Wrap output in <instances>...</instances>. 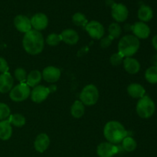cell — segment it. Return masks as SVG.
Returning <instances> with one entry per match:
<instances>
[{
    "mask_svg": "<svg viewBox=\"0 0 157 157\" xmlns=\"http://www.w3.org/2000/svg\"><path fill=\"white\" fill-rule=\"evenodd\" d=\"M118 152V147L109 142L101 143L97 148V153L99 157H113Z\"/></svg>",
    "mask_w": 157,
    "mask_h": 157,
    "instance_id": "cell-10",
    "label": "cell"
},
{
    "mask_svg": "<svg viewBox=\"0 0 157 157\" xmlns=\"http://www.w3.org/2000/svg\"><path fill=\"white\" fill-rule=\"evenodd\" d=\"M140 41L134 35H125L118 43V52L124 58L132 57L140 48Z\"/></svg>",
    "mask_w": 157,
    "mask_h": 157,
    "instance_id": "cell-3",
    "label": "cell"
},
{
    "mask_svg": "<svg viewBox=\"0 0 157 157\" xmlns=\"http://www.w3.org/2000/svg\"><path fill=\"white\" fill-rule=\"evenodd\" d=\"M10 108L7 104L0 103V121H6L10 116Z\"/></svg>",
    "mask_w": 157,
    "mask_h": 157,
    "instance_id": "cell-31",
    "label": "cell"
},
{
    "mask_svg": "<svg viewBox=\"0 0 157 157\" xmlns=\"http://www.w3.org/2000/svg\"><path fill=\"white\" fill-rule=\"evenodd\" d=\"M152 44H153V48L157 51V35L153 36V39H152Z\"/></svg>",
    "mask_w": 157,
    "mask_h": 157,
    "instance_id": "cell-35",
    "label": "cell"
},
{
    "mask_svg": "<svg viewBox=\"0 0 157 157\" xmlns=\"http://www.w3.org/2000/svg\"><path fill=\"white\" fill-rule=\"evenodd\" d=\"M104 135L109 143L117 144L122 142L123 140L127 136V131L121 123L111 121L107 122L104 126Z\"/></svg>",
    "mask_w": 157,
    "mask_h": 157,
    "instance_id": "cell-2",
    "label": "cell"
},
{
    "mask_svg": "<svg viewBox=\"0 0 157 157\" xmlns=\"http://www.w3.org/2000/svg\"><path fill=\"white\" fill-rule=\"evenodd\" d=\"M138 18L142 22H147L150 21V20L153 18V9L148 6H140V8L138 10Z\"/></svg>",
    "mask_w": 157,
    "mask_h": 157,
    "instance_id": "cell-21",
    "label": "cell"
},
{
    "mask_svg": "<svg viewBox=\"0 0 157 157\" xmlns=\"http://www.w3.org/2000/svg\"><path fill=\"white\" fill-rule=\"evenodd\" d=\"M99 99V91L94 84H87L80 94V101L84 106H93L97 104Z\"/></svg>",
    "mask_w": 157,
    "mask_h": 157,
    "instance_id": "cell-5",
    "label": "cell"
},
{
    "mask_svg": "<svg viewBox=\"0 0 157 157\" xmlns=\"http://www.w3.org/2000/svg\"><path fill=\"white\" fill-rule=\"evenodd\" d=\"M108 32L109 36L111 37L113 39L115 38H118L121 35L122 32V29H121V26L118 23H111L108 28Z\"/></svg>",
    "mask_w": 157,
    "mask_h": 157,
    "instance_id": "cell-28",
    "label": "cell"
},
{
    "mask_svg": "<svg viewBox=\"0 0 157 157\" xmlns=\"http://www.w3.org/2000/svg\"><path fill=\"white\" fill-rule=\"evenodd\" d=\"M11 125H13L17 127H21L25 124V118L21 113H14L9 116V120Z\"/></svg>",
    "mask_w": 157,
    "mask_h": 157,
    "instance_id": "cell-24",
    "label": "cell"
},
{
    "mask_svg": "<svg viewBox=\"0 0 157 157\" xmlns=\"http://www.w3.org/2000/svg\"><path fill=\"white\" fill-rule=\"evenodd\" d=\"M50 145V138L46 133H40L37 136L35 142H34V147L36 151L38 153H44Z\"/></svg>",
    "mask_w": 157,
    "mask_h": 157,
    "instance_id": "cell-15",
    "label": "cell"
},
{
    "mask_svg": "<svg viewBox=\"0 0 157 157\" xmlns=\"http://www.w3.org/2000/svg\"><path fill=\"white\" fill-rule=\"evenodd\" d=\"M14 75H15V79L21 83H24L27 79L28 74L26 71L22 67H18L15 69Z\"/></svg>",
    "mask_w": 157,
    "mask_h": 157,
    "instance_id": "cell-30",
    "label": "cell"
},
{
    "mask_svg": "<svg viewBox=\"0 0 157 157\" xmlns=\"http://www.w3.org/2000/svg\"><path fill=\"white\" fill-rule=\"evenodd\" d=\"M61 41L69 45H75L79 41V35L78 32L71 29H67L63 31L61 35Z\"/></svg>",
    "mask_w": 157,
    "mask_h": 157,
    "instance_id": "cell-17",
    "label": "cell"
},
{
    "mask_svg": "<svg viewBox=\"0 0 157 157\" xmlns=\"http://www.w3.org/2000/svg\"><path fill=\"white\" fill-rule=\"evenodd\" d=\"M41 79H42V75L41 71L38 70L32 71L27 76V79H26L27 85L32 87H36L41 82Z\"/></svg>",
    "mask_w": 157,
    "mask_h": 157,
    "instance_id": "cell-22",
    "label": "cell"
},
{
    "mask_svg": "<svg viewBox=\"0 0 157 157\" xmlns=\"http://www.w3.org/2000/svg\"><path fill=\"white\" fill-rule=\"evenodd\" d=\"M72 21L75 25L84 28L88 23L86 16L81 12H76V13L74 14V15L72 16Z\"/></svg>",
    "mask_w": 157,
    "mask_h": 157,
    "instance_id": "cell-27",
    "label": "cell"
},
{
    "mask_svg": "<svg viewBox=\"0 0 157 157\" xmlns=\"http://www.w3.org/2000/svg\"><path fill=\"white\" fill-rule=\"evenodd\" d=\"M14 80L9 73H2L0 75V93L6 94L10 92L13 87Z\"/></svg>",
    "mask_w": 157,
    "mask_h": 157,
    "instance_id": "cell-16",
    "label": "cell"
},
{
    "mask_svg": "<svg viewBox=\"0 0 157 157\" xmlns=\"http://www.w3.org/2000/svg\"><path fill=\"white\" fill-rule=\"evenodd\" d=\"M85 30L94 39L99 40L103 38L104 35V28L101 22L98 21H91L85 26Z\"/></svg>",
    "mask_w": 157,
    "mask_h": 157,
    "instance_id": "cell-7",
    "label": "cell"
},
{
    "mask_svg": "<svg viewBox=\"0 0 157 157\" xmlns=\"http://www.w3.org/2000/svg\"><path fill=\"white\" fill-rule=\"evenodd\" d=\"M12 134V125L9 121H0V139L2 140H8Z\"/></svg>",
    "mask_w": 157,
    "mask_h": 157,
    "instance_id": "cell-20",
    "label": "cell"
},
{
    "mask_svg": "<svg viewBox=\"0 0 157 157\" xmlns=\"http://www.w3.org/2000/svg\"><path fill=\"white\" fill-rule=\"evenodd\" d=\"M156 106L153 100L148 96H144L138 101L136 107V113L143 119L151 117L155 113Z\"/></svg>",
    "mask_w": 157,
    "mask_h": 157,
    "instance_id": "cell-4",
    "label": "cell"
},
{
    "mask_svg": "<svg viewBox=\"0 0 157 157\" xmlns=\"http://www.w3.org/2000/svg\"><path fill=\"white\" fill-rule=\"evenodd\" d=\"M14 25L18 32L26 34L32 30L31 20L27 16L23 15H18L14 19Z\"/></svg>",
    "mask_w": 157,
    "mask_h": 157,
    "instance_id": "cell-11",
    "label": "cell"
},
{
    "mask_svg": "<svg viewBox=\"0 0 157 157\" xmlns=\"http://www.w3.org/2000/svg\"><path fill=\"white\" fill-rule=\"evenodd\" d=\"M151 62L153 63V66H156V67H157V55H154V56L152 58Z\"/></svg>",
    "mask_w": 157,
    "mask_h": 157,
    "instance_id": "cell-36",
    "label": "cell"
},
{
    "mask_svg": "<svg viewBox=\"0 0 157 157\" xmlns=\"http://www.w3.org/2000/svg\"><path fill=\"white\" fill-rule=\"evenodd\" d=\"M31 90L27 84L21 83L12 87L9 92V98L14 102H21L30 96Z\"/></svg>",
    "mask_w": 157,
    "mask_h": 157,
    "instance_id": "cell-6",
    "label": "cell"
},
{
    "mask_svg": "<svg viewBox=\"0 0 157 157\" xmlns=\"http://www.w3.org/2000/svg\"><path fill=\"white\" fill-rule=\"evenodd\" d=\"M22 45L28 54L36 55L41 53L44 47V40L42 34L36 30H31L25 34Z\"/></svg>",
    "mask_w": 157,
    "mask_h": 157,
    "instance_id": "cell-1",
    "label": "cell"
},
{
    "mask_svg": "<svg viewBox=\"0 0 157 157\" xmlns=\"http://www.w3.org/2000/svg\"><path fill=\"white\" fill-rule=\"evenodd\" d=\"M48 89H49V90H50V93H51V92H55V90H57V87H55V86L52 85V86H50V87H48Z\"/></svg>",
    "mask_w": 157,
    "mask_h": 157,
    "instance_id": "cell-37",
    "label": "cell"
},
{
    "mask_svg": "<svg viewBox=\"0 0 157 157\" xmlns=\"http://www.w3.org/2000/svg\"><path fill=\"white\" fill-rule=\"evenodd\" d=\"M9 71V65L5 58L0 57V72L2 74L6 73Z\"/></svg>",
    "mask_w": 157,
    "mask_h": 157,
    "instance_id": "cell-34",
    "label": "cell"
},
{
    "mask_svg": "<svg viewBox=\"0 0 157 157\" xmlns=\"http://www.w3.org/2000/svg\"><path fill=\"white\" fill-rule=\"evenodd\" d=\"M124 67L127 73L130 75H136L140 70V64L139 61L132 57L125 58L123 61Z\"/></svg>",
    "mask_w": 157,
    "mask_h": 157,
    "instance_id": "cell-18",
    "label": "cell"
},
{
    "mask_svg": "<svg viewBox=\"0 0 157 157\" xmlns=\"http://www.w3.org/2000/svg\"><path fill=\"white\" fill-rule=\"evenodd\" d=\"M137 144H136V140L131 136H126L122 140V148L125 151L130 153L136 150Z\"/></svg>",
    "mask_w": 157,
    "mask_h": 157,
    "instance_id": "cell-25",
    "label": "cell"
},
{
    "mask_svg": "<svg viewBox=\"0 0 157 157\" xmlns=\"http://www.w3.org/2000/svg\"><path fill=\"white\" fill-rule=\"evenodd\" d=\"M111 15L117 22H124L128 17L129 11L125 5L122 3L113 4L112 6Z\"/></svg>",
    "mask_w": 157,
    "mask_h": 157,
    "instance_id": "cell-9",
    "label": "cell"
},
{
    "mask_svg": "<svg viewBox=\"0 0 157 157\" xmlns=\"http://www.w3.org/2000/svg\"><path fill=\"white\" fill-rule=\"evenodd\" d=\"M127 93L131 98L140 99L141 98L145 96L146 90L141 84H137V83H133L127 87Z\"/></svg>",
    "mask_w": 157,
    "mask_h": 157,
    "instance_id": "cell-19",
    "label": "cell"
},
{
    "mask_svg": "<svg viewBox=\"0 0 157 157\" xmlns=\"http://www.w3.org/2000/svg\"><path fill=\"white\" fill-rule=\"evenodd\" d=\"M50 94V90L48 87L43 85H38L33 88L31 91V99L33 102L36 104H40L47 99L48 95Z\"/></svg>",
    "mask_w": 157,
    "mask_h": 157,
    "instance_id": "cell-8",
    "label": "cell"
},
{
    "mask_svg": "<svg viewBox=\"0 0 157 157\" xmlns=\"http://www.w3.org/2000/svg\"><path fill=\"white\" fill-rule=\"evenodd\" d=\"M132 31L135 37L139 39H146L150 35V29L145 22L138 21L134 24L132 28Z\"/></svg>",
    "mask_w": 157,
    "mask_h": 157,
    "instance_id": "cell-14",
    "label": "cell"
},
{
    "mask_svg": "<svg viewBox=\"0 0 157 157\" xmlns=\"http://www.w3.org/2000/svg\"><path fill=\"white\" fill-rule=\"evenodd\" d=\"M113 38L110 36H107V37H103L101 39V42H100V44H101V47L102 48H108L110 44H112V41H113Z\"/></svg>",
    "mask_w": 157,
    "mask_h": 157,
    "instance_id": "cell-33",
    "label": "cell"
},
{
    "mask_svg": "<svg viewBox=\"0 0 157 157\" xmlns=\"http://www.w3.org/2000/svg\"><path fill=\"white\" fill-rule=\"evenodd\" d=\"M123 61H124V57L119 52L113 54L110 58V64L113 66H115V67L121 65L123 63Z\"/></svg>",
    "mask_w": 157,
    "mask_h": 157,
    "instance_id": "cell-32",
    "label": "cell"
},
{
    "mask_svg": "<svg viewBox=\"0 0 157 157\" xmlns=\"http://www.w3.org/2000/svg\"><path fill=\"white\" fill-rule=\"evenodd\" d=\"M30 20L32 27L34 28V30L38 31V32L45 29L48 25V18L47 15L44 13L35 14Z\"/></svg>",
    "mask_w": 157,
    "mask_h": 157,
    "instance_id": "cell-12",
    "label": "cell"
},
{
    "mask_svg": "<svg viewBox=\"0 0 157 157\" xmlns=\"http://www.w3.org/2000/svg\"><path fill=\"white\" fill-rule=\"evenodd\" d=\"M85 113V107L81 101H75L71 107V114L73 117L81 118Z\"/></svg>",
    "mask_w": 157,
    "mask_h": 157,
    "instance_id": "cell-23",
    "label": "cell"
},
{
    "mask_svg": "<svg viewBox=\"0 0 157 157\" xmlns=\"http://www.w3.org/2000/svg\"><path fill=\"white\" fill-rule=\"evenodd\" d=\"M61 41V35L56 33H52L46 38V43L50 46H56Z\"/></svg>",
    "mask_w": 157,
    "mask_h": 157,
    "instance_id": "cell-29",
    "label": "cell"
},
{
    "mask_svg": "<svg viewBox=\"0 0 157 157\" xmlns=\"http://www.w3.org/2000/svg\"><path fill=\"white\" fill-rule=\"evenodd\" d=\"M42 78L48 83H55L60 79L61 71L59 68L54 66H48L43 70Z\"/></svg>",
    "mask_w": 157,
    "mask_h": 157,
    "instance_id": "cell-13",
    "label": "cell"
},
{
    "mask_svg": "<svg viewBox=\"0 0 157 157\" xmlns=\"http://www.w3.org/2000/svg\"><path fill=\"white\" fill-rule=\"evenodd\" d=\"M145 78L150 84H157V67L151 66L145 72Z\"/></svg>",
    "mask_w": 157,
    "mask_h": 157,
    "instance_id": "cell-26",
    "label": "cell"
}]
</instances>
